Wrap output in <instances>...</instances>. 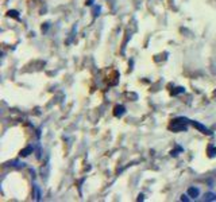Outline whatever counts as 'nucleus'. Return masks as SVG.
<instances>
[{"label":"nucleus","mask_w":216,"mask_h":202,"mask_svg":"<svg viewBox=\"0 0 216 202\" xmlns=\"http://www.w3.org/2000/svg\"><path fill=\"white\" fill-rule=\"evenodd\" d=\"M208 155H209V158H212V156L216 155V147H213V146L208 147Z\"/></svg>","instance_id":"0eeeda50"},{"label":"nucleus","mask_w":216,"mask_h":202,"mask_svg":"<svg viewBox=\"0 0 216 202\" xmlns=\"http://www.w3.org/2000/svg\"><path fill=\"white\" fill-rule=\"evenodd\" d=\"M182 92H184V88H177V91L174 92V94L176 93H182Z\"/></svg>","instance_id":"1a4fd4ad"},{"label":"nucleus","mask_w":216,"mask_h":202,"mask_svg":"<svg viewBox=\"0 0 216 202\" xmlns=\"http://www.w3.org/2000/svg\"><path fill=\"white\" fill-rule=\"evenodd\" d=\"M181 201H185V202H188L189 199L186 198V195H181Z\"/></svg>","instance_id":"9d476101"},{"label":"nucleus","mask_w":216,"mask_h":202,"mask_svg":"<svg viewBox=\"0 0 216 202\" xmlns=\"http://www.w3.org/2000/svg\"><path fill=\"white\" fill-rule=\"evenodd\" d=\"M200 194V191H199V189H196V187H191V189H188V195H191L192 198H197Z\"/></svg>","instance_id":"20e7f679"},{"label":"nucleus","mask_w":216,"mask_h":202,"mask_svg":"<svg viewBox=\"0 0 216 202\" xmlns=\"http://www.w3.org/2000/svg\"><path fill=\"white\" fill-rule=\"evenodd\" d=\"M8 15H10V16H14V18H18V12H16V11H10V12H8Z\"/></svg>","instance_id":"6e6552de"},{"label":"nucleus","mask_w":216,"mask_h":202,"mask_svg":"<svg viewBox=\"0 0 216 202\" xmlns=\"http://www.w3.org/2000/svg\"><path fill=\"white\" fill-rule=\"evenodd\" d=\"M204 201H216V195L213 193H207L204 195Z\"/></svg>","instance_id":"39448f33"},{"label":"nucleus","mask_w":216,"mask_h":202,"mask_svg":"<svg viewBox=\"0 0 216 202\" xmlns=\"http://www.w3.org/2000/svg\"><path fill=\"white\" fill-rule=\"evenodd\" d=\"M191 124H192L196 129H199V131H200L201 133H205V135H211V133H212L208 128L205 127V125H202V124H200V123H197V121H191Z\"/></svg>","instance_id":"f03ea898"},{"label":"nucleus","mask_w":216,"mask_h":202,"mask_svg":"<svg viewBox=\"0 0 216 202\" xmlns=\"http://www.w3.org/2000/svg\"><path fill=\"white\" fill-rule=\"evenodd\" d=\"M188 119H185V117H178V119H176V120H173V123L170 124V129L172 131H174V132H181V131H186V123H188Z\"/></svg>","instance_id":"f257e3e1"},{"label":"nucleus","mask_w":216,"mask_h":202,"mask_svg":"<svg viewBox=\"0 0 216 202\" xmlns=\"http://www.w3.org/2000/svg\"><path fill=\"white\" fill-rule=\"evenodd\" d=\"M114 115L116 117H122L124 115V106L123 105H116L115 109H114Z\"/></svg>","instance_id":"7ed1b4c3"},{"label":"nucleus","mask_w":216,"mask_h":202,"mask_svg":"<svg viewBox=\"0 0 216 202\" xmlns=\"http://www.w3.org/2000/svg\"><path fill=\"white\" fill-rule=\"evenodd\" d=\"M31 152H33V147H27V148H24V150H22L20 155L22 156H29Z\"/></svg>","instance_id":"423d86ee"}]
</instances>
